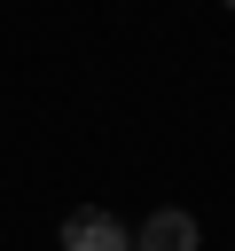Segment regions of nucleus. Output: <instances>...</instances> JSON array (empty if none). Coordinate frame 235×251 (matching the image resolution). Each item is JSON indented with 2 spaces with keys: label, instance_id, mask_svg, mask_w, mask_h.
Here are the masks:
<instances>
[{
  "label": "nucleus",
  "instance_id": "nucleus-1",
  "mask_svg": "<svg viewBox=\"0 0 235 251\" xmlns=\"http://www.w3.org/2000/svg\"><path fill=\"white\" fill-rule=\"evenodd\" d=\"M63 251H133V243H125V227L110 212H70L63 220Z\"/></svg>",
  "mask_w": 235,
  "mask_h": 251
},
{
  "label": "nucleus",
  "instance_id": "nucleus-3",
  "mask_svg": "<svg viewBox=\"0 0 235 251\" xmlns=\"http://www.w3.org/2000/svg\"><path fill=\"white\" fill-rule=\"evenodd\" d=\"M219 8H235V0H219Z\"/></svg>",
  "mask_w": 235,
  "mask_h": 251
},
{
  "label": "nucleus",
  "instance_id": "nucleus-2",
  "mask_svg": "<svg viewBox=\"0 0 235 251\" xmlns=\"http://www.w3.org/2000/svg\"><path fill=\"white\" fill-rule=\"evenodd\" d=\"M133 251H196V220L188 212H149L141 235H133Z\"/></svg>",
  "mask_w": 235,
  "mask_h": 251
}]
</instances>
